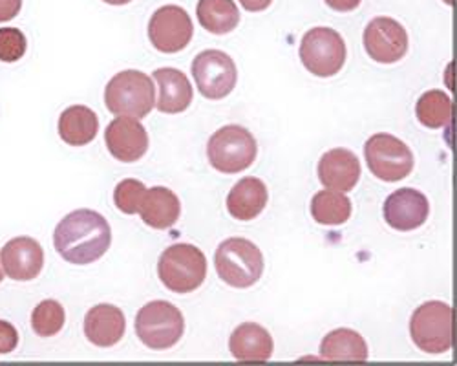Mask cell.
<instances>
[{
	"label": "cell",
	"mask_w": 457,
	"mask_h": 366,
	"mask_svg": "<svg viewBox=\"0 0 457 366\" xmlns=\"http://www.w3.org/2000/svg\"><path fill=\"white\" fill-rule=\"evenodd\" d=\"M158 275L167 289L183 295L204 284L207 277V259L204 251L193 244H174L162 253Z\"/></svg>",
	"instance_id": "obj_4"
},
{
	"label": "cell",
	"mask_w": 457,
	"mask_h": 366,
	"mask_svg": "<svg viewBox=\"0 0 457 366\" xmlns=\"http://www.w3.org/2000/svg\"><path fill=\"white\" fill-rule=\"evenodd\" d=\"M361 3H362V0H326V4H328L331 10L342 12V13L357 10V8L361 6Z\"/></svg>",
	"instance_id": "obj_32"
},
{
	"label": "cell",
	"mask_w": 457,
	"mask_h": 366,
	"mask_svg": "<svg viewBox=\"0 0 457 366\" xmlns=\"http://www.w3.org/2000/svg\"><path fill=\"white\" fill-rule=\"evenodd\" d=\"M22 0H0V22H8L21 13Z\"/></svg>",
	"instance_id": "obj_31"
},
{
	"label": "cell",
	"mask_w": 457,
	"mask_h": 366,
	"mask_svg": "<svg viewBox=\"0 0 457 366\" xmlns=\"http://www.w3.org/2000/svg\"><path fill=\"white\" fill-rule=\"evenodd\" d=\"M452 99L443 90H428L419 97L415 116L427 129H445L452 123Z\"/></svg>",
	"instance_id": "obj_26"
},
{
	"label": "cell",
	"mask_w": 457,
	"mask_h": 366,
	"mask_svg": "<svg viewBox=\"0 0 457 366\" xmlns=\"http://www.w3.org/2000/svg\"><path fill=\"white\" fill-rule=\"evenodd\" d=\"M28 41L21 29L17 28H0V61L17 62L24 57Z\"/></svg>",
	"instance_id": "obj_29"
},
{
	"label": "cell",
	"mask_w": 457,
	"mask_h": 366,
	"mask_svg": "<svg viewBox=\"0 0 457 366\" xmlns=\"http://www.w3.org/2000/svg\"><path fill=\"white\" fill-rule=\"evenodd\" d=\"M99 132V118L85 104L68 106L59 118V136L71 146H85L96 139Z\"/></svg>",
	"instance_id": "obj_22"
},
{
	"label": "cell",
	"mask_w": 457,
	"mask_h": 366,
	"mask_svg": "<svg viewBox=\"0 0 457 366\" xmlns=\"http://www.w3.org/2000/svg\"><path fill=\"white\" fill-rule=\"evenodd\" d=\"M19 345V334L12 322L0 320V354H10Z\"/></svg>",
	"instance_id": "obj_30"
},
{
	"label": "cell",
	"mask_w": 457,
	"mask_h": 366,
	"mask_svg": "<svg viewBox=\"0 0 457 366\" xmlns=\"http://www.w3.org/2000/svg\"><path fill=\"white\" fill-rule=\"evenodd\" d=\"M112 229L106 218L92 209L66 214L55 228L54 245L62 259L75 266L99 261L110 249Z\"/></svg>",
	"instance_id": "obj_1"
},
{
	"label": "cell",
	"mask_w": 457,
	"mask_h": 366,
	"mask_svg": "<svg viewBox=\"0 0 457 366\" xmlns=\"http://www.w3.org/2000/svg\"><path fill=\"white\" fill-rule=\"evenodd\" d=\"M64 320H66L64 308L54 299L39 303L31 313V328L39 337L57 336L64 326Z\"/></svg>",
	"instance_id": "obj_27"
},
{
	"label": "cell",
	"mask_w": 457,
	"mask_h": 366,
	"mask_svg": "<svg viewBox=\"0 0 457 366\" xmlns=\"http://www.w3.org/2000/svg\"><path fill=\"white\" fill-rule=\"evenodd\" d=\"M196 15L200 24L214 35L231 33L240 22L235 0H200Z\"/></svg>",
	"instance_id": "obj_24"
},
{
	"label": "cell",
	"mask_w": 457,
	"mask_h": 366,
	"mask_svg": "<svg viewBox=\"0 0 457 366\" xmlns=\"http://www.w3.org/2000/svg\"><path fill=\"white\" fill-rule=\"evenodd\" d=\"M104 104L113 116L143 120L156 106L154 83L139 70L120 71L104 88Z\"/></svg>",
	"instance_id": "obj_2"
},
{
	"label": "cell",
	"mask_w": 457,
	"mask_h": 366,
	"mask_svg": "<svg viewBox=\"0 0 457 366\" xmlns=\"http://www.w3.org/2000/svg\"><path fill=\"white\" fill-rule=\"evenodd\" d=\"M364 158L373 176L383 181L404 179L413 169V154L392 134H375L364 145Z\"/></svg>",
	"instance_id": "obj_9"
},
{
	"label": "cell",
	"mask_w": 457,
	"mask_h": 366,
	"mask_svg": "<svg viewBox=\"0 0 457 366\" xmlns=\"http://www.w3.org/2000/svg\"><path fill=\"white\" fill-rule=\"evenodd\" d=\"M146 193V187L139 179H123L118 183L116 191H113V202H116L118 209L125 214H136L139 212L143 196Z\"/></svg>",
	"instance_id": "obj_28"
},
{
	"label": "cell",
	"mask_w": 457,
	"mask_h": 366,
	"mask_svg": "<svg viewBox=\"0 0 457 366\" xmlns=\"http://www.w3.org/2000/svg\"><path fill=\"white\" fill-rule=\"evenodd\" d=\"M410 336L427 354L448 352L453 345V310L441 301L421 304L410 319Z\"/></svg>",
	"instance_id": "obj_7"
},
{
	"label": "cell",
	"mask_w": 457,
	"mask_h": 366,
	"mask_svg": "<svg viewBox=\"0 0 457 366\" xmlns=\"http://www.w3.org/2000/svg\"><path fill=\"white\" fill-rule=\"evenodd\" d=\"M366 54L380 64H394L408 52V33L401 22L390 17L373 19L362 35Z\"/></svg>",
	"instance_id": "obj_12"
},
{
	"label": "cell",
	"mask_w": 457,
	"mask_h": 366,
	"mask_svg": "<svg viewBox=\"0 0 457 366\" xmlns=\"http://www.w3.org/2000/svg\"><path fill=\"white\" fill-rule=\"evenodd\" d=\"M214 266L225 284L245 289L262 279L263 254L251 240L227 238L216 249Z\"/></svg>",
	"instance_id": "obj_3"
},
{
	"label": "cell",
	"mask_w": 457,
	"mask_h": 366,
	"mask_svg": "<svg viewBox=\"0 0 457 366\" xmlns=\"http://www.w3.org/2000/svg\"><path fill=\"white\" fill-rule=\"evenodd\" d=\"M228 350L237 361H270L275 352L271 334L256 322L240 324L228 339Z\"/></svg>",
	"instance_id": "obj_18"
},
{
	"label": "cell",
	"mask_w": 457,
	"mask_h": 366,
	"mask_svg": "<svg viewBox=\"0 0 457 366\" xmlns=\"http://www.w3.org/2000/svg\"><path fill=\"white\" fill-rule=\"evenodd\" d=\"M139 214L148 228L169 229L179 220V198L167 187L146 189L139 207Z\"/></svg>",
	"instance_id": "obj_21"
},
{
	"label": "cell",
	"mask_w": 457,
	"mask_h": 366,
	"mask_svg": "<svg viewBox=\"0 0 457 366\" xmlns=\"http://www.w3.org/2000/svg\"><path fill=\"white\" fill-rule=\"evenodd\" d=\"M385 220L392 229L413 231L421 228L430 214L428 198L410 187L392 193L385 202Z\"/></svg>",
	"instance_id": "obj_15"
},
{
	"label": "cell",
	"mask_w": 457,
	"mask_h": 366,
	"mask_svg": "<svg viewBox=\"0 0 457 366\" xmlns=\"http://www.w3.org/2000/svg\"><path fill=\"white\" fill-rule=\"evenodd\" d=\"M258 154L254 136L240 125H225L216 130L207 145L209 163L223 172L237 174L249 169Z\"/></svg>",
	"instance_id": "obj_5"
},
{
	"label": "cell",
	"mask_w": 457,
	"mask_h": 366,
	"mask_svg": "<svg viewBox=\"0 0 457 366\" xmlns=\"http://www.w3.org/2000/svg\"><path fill=\"white\" fill-rule=\"evenodd\" d=\"M103 3H106L110 6H125V4L132 3V0H103Z\"/></svg>",
	"instance_id": "obj_34"
},
{
	"label": "cell",
	"mask_w": 457,
	"mask_h": 366,
	"mask_svg": "<svg viewBox=\"0 0 457 366\" xmlns=\"http://www.w3.org/2000/svg\"><path fill=\"white\" fill-rule=\"evenodd\" d=\"M193 35V21L181 6H163L150 17L148 39L162 54H178L185 50Z\"/></svg>",
	"instance_id": "obj_11"
},
{
	"label": "cell",
	"mask_w": 457,
	"mask_h": 366,
	"mask_svg": "<svg viewBox=\"0 0 457 366\" xmlns=\"http://www.w3.org/2000/svg\"><path fill=\"white\" fill-rule=\"evenodd\" d=\"M108 153L123 163L139 162L148 151V134L139 120L120 116L104 132Z\"/></svg>",
	"instance_id": "obj_13"
},
{
	"label": "cell",
	"mask_w": 457,
	"mask_h": 366,
	"mask_svg": "<svg viewBox=\"0 0 457 366\" xmlns=\"http://www.w3.org/2000/svg\"><path fill=\"white\" fill-rule=\"evenodd\" d=\"M445 3H446V4H453V0H445Z\"/></svg>",
	"instance_id": "obj_36"
},
{
	"label": "cell",
	"mask_w": 457,
	"mask_h": 366,
	"mask_svg": "<svg viewBox=\"0 0 457 366\" xmlns=\"http://www.w3.org/2000/svg\"><path fill=\"white\" fill-rule=\"evenodd\" d=\"M300 61L317 78H333L346 62V43L331 28H313L302 37Z\"/></svg>",
	"instance_id": "obj_8"
},
{
	"label": "cell",
	"mask_w": 457,
	"mask_h": 366,
	"mask_svg": "<svg viewBox=\"0 0 457 366\" xmlns=\"http://www.w3.org/2000/svg\"><path fill=\"white\" fill-rule=\"evenodd\" d=\"M193 78L200 94L216 101L235 90L238 71L231 55L220 50H205L193 61Z\"/></svg>",
	"instance_id": "obj_10"
},
{
	"label": "cell",
	"mask_w": 457,
	"mask_h": 366,
	"mask_svg": "<svg viewBox=\"0 0 457 366\" xmlns=\"http://www.w3.org/2000/svg\"><path fill=\"white\" fill-rule=\"evenodd\" d=\"M268 187L258 178H242L227 196V211L235 220L249 222L268 205Z\"/></svg>",
	"instance_id": "obj_20"
},
{
	"label": "cell",
	"mask_w": 457,
	"mask_h": 366,
	"mask_svg": "<svg viewBox=\"0 0 457 366\" xmlns=\"http://www.w3.org/2000/svg\"><path fill=\"white\" fill-rule=\"evenodd\" d=\"M154 81L160 88L156 106L163 114H181L193 103V87L181 70L165 66L154 71Z\"/></svg>",
	"instance_id": "obj_19"
},
{
	"label": "cell",
	"mask_w": 457,
	"mask_h": 366,
	"mask_svg": "<svg viewBox=\"0 0 457 366\" xmlns=\"http://www.w3.org/2000/svg\"><path fill=\"white\" fill-rule=\"evenodd\" d=\"M320 357L326 361H357L368 359L364 337L350 328H337L320 343Z\"/></svg>",
	"instance_id": "obj_23"
},
{
	"label": "cell",
	"mask_w": 457,
	"mask_h": 366,
	"mask_svg": "<svg viewBox=\"0 0 457 366\" xmlns=\"http://www.w3.org/2000/svg\"><path fill=\"white\" fill-rule=\"evenodd\" d=\"M125 313L113 304H97L85 317V336L99 348L118 345L125 336Z\"/></svg>",
	"instance_id": "obj_17"
},
{
	"label": "cell",
	"mask_w": 457,
	"mask_h": 366,
	"mask_svg": "<svg viewBox=\"0 0 457 366\" xmlns=\"http://www.w3.org/2000/svg\"><path fill=\"white\" fill-rule=\"evenodd\" d=\"M4 280V273H3V268H0V282Z\"/></svg>",
	"instance_id": "obj_35"
},
{
	"label": "cell",
	"mask_w": 457,
	"mask_h": 366,
	"mask_svg": "<svg viewBox=\"0 0 457 366\" xmlns=\"http://www.w3.org/2000/svg\"><path fill=\"white\" fill-rule=\"evenodd\" d=\"M185 319L169 301H152L136 317V334L150 350H169L183 337Z\"/></svg>",
	"instance_id": "obj_6"
},
{
	"label": "cell",
	"mask_w": 457,
	"mask_h": 366,
	"mask_svg": "<svg viewBox=\"0 0 457 366\" xmlns=\"http://www.w3.org/2000/svg\"><path fill=\"white\" fill-rule=\"evenodd\" d=\"M319 179L331 191L348 193L361 178L359 158L346 149H331L319 162Z\"/></svg>",
	"instance_id": "obj_16"
},
{
	"label": "cell",
	"mask_w": 457,
	"mask_h": 366,
	"mask_svg": "<svg viewBox=\"0 0 457 366\" xmlns=\"http://www.w3.org/2000/svg\"><path fill=\"white\" fill-rule=\"evenodd\" d=\"M240 4H242L247 12L256 13V12L268 10V8L273 4V0H240Z\"/></svg>",
	"instance_id": "obj_33"
},
{
	"label": "cell",
	"mask_w": 457,
	"mask_h": 366,
	"mask_svg": "<svg viewBox=\"0 0 457 366\" xmlns=\"http://www.w3.org/2000/svg\"><path fill=\"white\" fill-rule=\"evenodd\" d=\"M312 216L322 226H342L352 216V202L345 193L320 191L312 200Z\"/></svg>",
	"instance_id": "obj_25"
},
{
	"label": "cell",
	"mask_w": 457,
	"mask_h": 366,
	"mask_svg": "<svg viewBox=\"0 0 457 366\" xmlns=\"http://www.w3.org/2000/svg\"><path fill=\"white\" fill-rule=\"evenodd\" d=\"M0 262H3V268L10 279L28 282L41 275L45 268V251L35 238L17 237L0 251Z\"/></svg>",
	"instance_id": "obj_14"
}]
</instances>
